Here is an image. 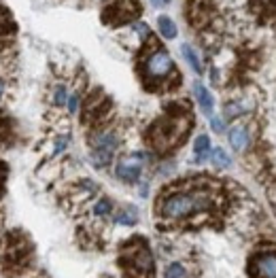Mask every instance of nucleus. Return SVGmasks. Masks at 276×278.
Returning <instances> with one entry per match:
<instances>
[{"label":"nucleus","mask_w":276,"mask_h":278,"mask_svg":"<svg viewBox=\"0 0 276 278\" xmlns=\"http://www.w3.org/2000/svg\"><path fill=\"white\" fill-rule=\"evenodd\" d=\"M210 208V196L204 189L196 191H178L172 193L159 206V215L170 221H178V219H187L196 212L208 210Z\"/></svg>","instance_id":"nucleus-1"},{"label":"nucleus","mask_w":276,"mask_h":278,"mask_svg":"<svg viewBox=\"0 0 276 278\" xmlns=\"http://www.w3.org/2000/svg\"><path fill=\"white\" fill-rule=\"evenodd\" d=\"M194 117L189 115H183V117H164L159 124L153 127L151 132V145L157 149V151H168L176 145L178 140H183V136L187 134V130L194 126Z\"/></svg>","instance_id":"nucleus-2"},{"label":"nucleus","mask_w":276,"mask_h":278,"mask_svg":"<svg viewBox=\"0 0 276 278\" xmlns=\"http://www.w3.org/2000/svg\"><path fill=\"white\" fill-rule=\"evenodd\" d=\"M124 263L134 276L153 278V257L143 240H136L134 244L124 249Z\"/></svg>","instance_id":"nucleus-3"},{"label":"nucleus","mask_w":276,"mask_h":278,"mask_svg":"<svg viewBox=\"0 0 276 278\" xmlns=\"http://www.w3.org/2000/svg\"><path fill=\"white\" fill-rule=\"evenodd\" d=\"M172 60L170 55L166 53V49H162L157 45L155 49L147 55V60L143 64V75H145V81L151 83V81H162L166 79L170 73H172Z\"/></svg>","instance_id":"nucleus-4"},{"label":"nucleus","mask_w":276,"mask_h":278,"mask_svg":"<svg viewBox=\"0 0 276 278\" xmlns=\"http://www.w3.org/2000/svg\"><path fill=\"white\" fill-rule=\"evenodd\" d=\"M140 13V6L136 0H106L104 6V22L119 25V24H130L134 17Z\"/></svg>","instance_id":"nucleus-5"},{"label":"nucleus","mask_w":276,"mask_h":278,"mask_svg":"<svg viewBox=\"0 0 276 278\" xmlns=\"http://www.w3.org/2000/svg\"><path fill=\"white\" fill-rule=\"evenodd\" d=\"M143 161H145V155L143 153H134V155H127L119 161L117 166V178L124 180V183H134L138 177H140V170H143Z\"/></svg>","instance_id":"nucleus-6"},{"label":"nucleus","mask_w":276,"mask_h":278,"mask_svg":"<svg viewBox=\"0 0 276 278\" xmlns=\"http://www.w3.org/2000/svg\"><path fill=\"white\" fill-rule=\"evenodd\" d=\"M194 94H196V98H198V104H200L202 113L213 115V108H215V98H213V94H210L208 89L202 85V83H194Z\"/></svg>","instance_id":"nucleus-7"},{"label":"nucleus","mask_w":276,"mask_h":278,"mask_svg":"<svg viewBox=\"0 0 276 278\" xmlns=\"http://www.w3.org/2000/svg\"><path fill=\"white\" fill-rule=\"evenodd\" d=\"M255 270L261 278H276V255H264L255 263Z\"/></svg>","instance_id":"nucleus-8"},{"label":"nucleus","mask_w":276,"mask_h":278,"mask_svg":"<svg viewBox=\"0 0 276 278\" xmlns=\"http://www.w3.org/2000/svg\"><path fill=\"white\" fill-rule=\"evenodd\" d=\"M229 145H232L236 151H245V149L249 147V132H247V127L234 126L232 130H229Z\"/></svg>","instance_id":"nucleus-9"},{"label":"nucleus","mask_w":276,"mask_h":278,"mask_svg":"<svg viewBox=\"0 0 276 278\" xmlns=\"http://www.w3.org/2000/svg\"><path fill=\"white\" fill-rule=\"evenodd\" d=\"M92 145H94V149L115 151V149H117V145H119V140H117V136H115L113 132H102V134H98V136L92 138Z\"/></svg>","instance_id":"nucleus-10"},{"label":"nucleus","mask_w":276,"mask_h":278,"mask_svg":"<svg viewBox=\"0 0 276 278\" xmlns=\"http://www.w3.org/2000/svg\"><path fill=\"white\" fill-rule=\"evenodd\" d=\"M183 57L187 60V64L191 68H194V73H198V75H202V64H200V57H198V53L194 49L189 47V45H183Z\"/></svg>","instance_id":"nucleus-11"},{"label":"nucleus","mask_w":276,"mask_h":278,"mask_svg":"<svg viewBox=\"0 0 276 278\" xmlns=\"http://www.w3.org/2000/svg\"><path fill=\"white\" fill-rule=\"evenodd\" d=\"M210 161H213L217 168H229V166H232V159H229V155L223 151L221 147H217V149H213V151H210Z\"/></svg>","instance_id":"nucleus-12"},{"label":"nucleus","mask_w":276,"mask_h":278,"mask_svg":"<svg viewBox=\"0 0 276 278\" xmlns=\"http://www.w3.org/2000/svg\"><path fill=\"white\" fill-rule=\"evenodd\" d=\"M157 28H159V32L166 36V38H175L176 36V25H175V22H172L170 17H166V15H162L157 19Z\"/></svg>","instance_id":"nucleus-13"},{"label":"nucleus","mask_w":276,"mask_h":278,"mask_svg":"<svg viewBox=\"0 0 276 278\" xmlns=\"http://www.w3.org/2000/svg\"><path fill=\"white\" fill-rule=\"evenodd\" d=\"M247 111H249V106L242 104V102H229V104L223 108V115H226L227 119H236V117H240V115L247 113Z\"/></svg>","instance_id":"nucleus-14"},{"label":"nucleus","mask_w":276,"mask_h":278,"mask_svg":"<svg viewBox=\"0 0 276 278\" xmlns=\"http://www.w3.org/2000/svg\"><path fill=\"white\" fill-rule=\"evenodd\" d=\"M92 159H94V164L98 166V168L108 166V164H111V159H113V151H104V149H94Z\"/></svg>","instance_id":"nucleus-15"},{"label":"nucleus","mask_w":276,"mask_h":278,"mask_svg":"<svg viewBox=\"0 0 276 278\" xmlns=\"http://www.w3.org/2000/svg\"><path fill=\"white\" fill-rule=\"evenodd\" d=\"M194 151L198 153V161H202L206 157V153L210 151V142H208V136H198L196 142H194Z\"/></svg>","instance_id":"nucleus-16"},{"label":"nucleus","mask_w":276,"mask_h":278,"mask_svg":"<svg viewBox=\"0 0 276 278\" xmlns=\"http://www.w3.org/2000/svg\"><path fill=\"white\" fill-rule=\"evenodd\" d=\"M11 32H13V24H11L9 15H6V11L0 6V45L4 43V36L11 34Z\"/></svg>","instance_id":"nucleus-17"},{"label":"nucleus","mask_w":276,"mask_h":278,"mask_svg":"<svg viewBox=\"0 0 276 278\" xmlns=\"http://www.w3.org/2000/svg\"><path fill=\"white\" fill-rule=\"evenodd\" d=\"M115 223H119V225H134V223H136V215H134V210H124V212H119V215L115 217Z\"/></svg>","instance_id":"nucleus-18"},{"label":"nucleus","mask_w":276,"mask_h":278,"mask_svg":"<svg viewBox=\"0 0 276 278\" xmlns=\"http://www.w3.org/2000/svg\"><path fill=\"white\" fill-rule=\"evenodd\" d=\"M111 208H113V204H111V200H100L98 204L94 206V215L96 217H104V215H108V212H111Z\"/></svg>","instance_id":"nucleus-19"},{"label":"nucleus","mask_w":276,"mask_h":278,"mask_svg":"<svg viewBox=\"0 0 276 278\" xmlns=\"http://www.w3.org/2000/svg\"><path fill=\"white\" fill-rule=\"evenodd\" d=\"M183 276H185V268L181 263H170L166 268V278H183Z\"/></svg>","instance_id":"nucleus-20"},{"label":"nucleus","mask_w":276,"mask_h":278,"mask_svg":"<svg viewBox=\"0 0 276 278\" xmlns=\"http://www.w3.org/2000/svg\"><path fill=\"white\" fill-rule=\"evenodd\" d=\"M53 100H55V104H66L68 96H66V89H64V85H57V87H55Z\"/></svg>","instance_id":"nucleus-21"},{"label":"nucleus","mask_w":276,"mask_h":278,"mask_svg":"<svg viewBox=\"0 0 276 278\" xmlns=\"http://www.w3.org/2000/svg\"><path fill=\"white\" fill-rule=\"evenodd\" d=\"M66 106H68V113H70V115H75V113H76V108H79V96H76V94L70 96V98L66 100Z\"/></svg>","instance_id":"nucleus-22"},{"label":"nucleus","mask_w":276,"mask_h":278,"mask_svg":"<svg viewBox=\"0 0 276 278\" xmlns=\"http://www.w3.org/2000/svg\"><path fill=\"white\" fill-rule=\"evenodd\" d=\"M210 126H213L215 132H223V130H226V126H223V119L221 117H210Z\"/></svg>","instance_id":"nucleus-23"},{"label":"nucleus","mask_w":276,"mask_h":278,"mask_svg":"<svg viewBox=\"0 0 276 278\" xmlns=\"http://www.w3.org/2000/svg\"><path fill=\"white\" fill-rule=\"evenodd\" d=\"M66 145H68V138H66V136H62L60 140L55 142V149H53V151H55V153H62V151H64V147H66Z\"/></svg>","instance_id":"nucleus-24"},{"label":"nucleus","mask_w":276,"mask_h":278,"mask_svg":"<svg viewBox=\"0 0 276 278\" xmlns=\"http://www.w3.org/2000/svg\"><path fill=\"white\" fill-rule=\"evenodd\" d=\"M2 89H4V85H2V81H0V96H2Z\"/></svg>","instance_id":"nucleus-25"},{"label":"nucleus","mask_w":276,"mask_h":278,"mask_svg":"<svg viewBox=\"0 0 276 278\" xmlns=\"http://www.w3.org/2000/svg\"><path fill=\"white\" fill-rule=\"evenodd\" d=\"M162 2H168V0H162Z\"/></svg>","instance_id":"nucleus-26"}]
</instances>
